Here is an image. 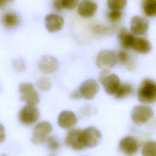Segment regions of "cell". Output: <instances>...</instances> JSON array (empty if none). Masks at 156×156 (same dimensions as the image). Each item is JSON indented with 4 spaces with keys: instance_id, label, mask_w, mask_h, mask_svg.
<instances>
[{
    "instance_id": "25",
    "label": "cell",
    "mask_w": 156,
    "mask_h": 156,
    "mask_svg": "<svg viewBox=\"0 0 156 156\" xmlns=\"http://www.w3.org/2000/svg\"><path fill=\"white\" fill-rule=\"evenodd\" d=\"M37 87L43 91L49 90L52 85L51 80L47 77H41L37 82Z\"/></svg>"
},
{
    "instance_id": "3",
    "label": "cell",
    "mask_w": 156,
    "mask_h": 156,
    "mask_svg": "<svg viewBox=\"0 0 156 156\" xmlns=\"http://www.w3.org/2000/svg\"><path fill=\"white\" fill-rule=\"evenodd\" d=\"M20 99L27 105H35L39 102V96L34 85L30 83H22L19 85Z\"/></svg>"
},
{
    "instance_id": "10",
    "label": "cell",
    "mask_w": 156,
    "mask_h": 156,
    "mask_svg": "<svg viewBox=\"0 0 156 156\" xmlns=\"http://www.w3.org/2000/svg\"><path fill=\"white\" fill-rule=\"evenodd\" d=\"M119 149L121 152L127 156L135 155L138 149V143L133 136H126L122 138L119 143Z\"/></svg>"
},
{
    "instance_id": "28",
    "label": "cell",
    "mask_w": 156,
    "mask_h": 156,
    "mask_svg": "<svg viewBox=\"0 0 156 156\" xmlns=\"http://www.w3.org/2000/svg\"><path fill=\"white\" fill-rule=\"evenodd\" d=\"M112 29L109 27H107L103 25H95L93 27V30L95 34H108Z\"/></svg>"
},
{
    "instance_id": "14",
    "label": "cell",
    "mask_w": 156,
    "mask_h": 156,
    "mask_svg": "<svg viewBox=\"0 0 156 156\" xmlns=\"http://www.w3.org/2000/svg\"><path fill=\"white\" fill-rule=\"evenodd\" d=\"M77 122V118L76 115L71 111L65 110L62 112L57 118L58 125L65 129L73 127Z\"/></svg>"
},
{
    "instance_id": "19",
    "label": "cell",
    "mask_w": 156,
    "mask_h": 156,
    "mask_svg": "<svg viewBox=\"0 0 156 156\" xmlns=\"http://www.w3.org/2000/svg\"><path fill=\"white\" fill-rule=\"evenodd\" d=\"M1 23L6 28L13 29L20 23V18L17 14L8 12L4 13L1 16Z\"/></svg>"
},
{
    "instance_id": "2",
    "label": "cell",
    "mask_w": 156,
    "mask_h": 156,
    "mask_svg": "<svg viewBox=\"0 0 156 156\" xmlns=\"http://www.w3.org/2000/svg\"><path fill=\"white\" fill-rule=\"evenodd\" d=\"M99 81L103 85L105 91L110 95L115 94L121 84L119 77L107 69H102L99 74Z\"/></svg>"
},
{
    "instance_id": "8",
    "label": "cell",
    "mask_w": 156,
    "mask_h": 156,
    "mask_svg": "<svg viewBox=\"0 0 156 156\" xmlns=\"http://www.w3.org/2000/svg\"><path fill=\"white\" fill-rule=\"evenodd\" d=\"M39 111L35 105H26L19 112V119L24 125H32L36 122L39 118Z\"/></svg>"
},
{
    "instance_id": "22",
    "label": "cell",
    "mask_w": 156,
    "mask_h": 156,
    "mask_svg": "<svg viewBox=\"0 0 156 156\" xmlns=\"http://www.w3.org/2000/svg\"><path fill=\"white\" fill-rule=\"evenodd\" d=\"M133 87L129 83L120 84L115 94V98L117 99L124 98L131 94L133 92Z\"/></svg>"
},
{
    "instance_id": "17",
    "label": "cell",
    "mask_w": 156,
    "mask_h": 156,
    "mask_svg": "<svg viewBox=\"0 0 156 156\" xmlns=\"http://www.w3.org/2000/svg\"><path fill=\"white\" fill-rule=\"evenodd\" d=\"M118 38L119 44L123 48L130 49L132 48L135 37L134 35L127 30L126 27H124L119 30Z\"/></svg>"
},
{
    "instance_id": "32",
    "label": "cell",
    "mask_w": 156,
    "mask_h": 156,
    "mask_svg": "<svg viewBox=\"0 0 156 156\" xmlns=\"http://www.w3.org/2000/svg\"><path fill=\"white\" fill-rule=\"evenodd\" d=\"M70 96L72 99H79L80 98H82L79 90H77L74 91V92H73L71 94Z\"/></svg>"
},
{
    "instance_id": "12",
    "label": "cell",
    "mask_w": 156,
    "mask_h": 156,
    "mask_svg": "<svg viewBox=\"0 0 156 156\" xmlns=\"http://www.w3.org/2000/svg\"><path fill=\"white\" fill-rule=\"evenodd\" d=\"M99 89V85L96 80L93 79H88L80 85L79 91L82 98L90 100L94 98L98 93Z\"/></svg>"
},
{
    "instance_id": "7",
    "label": "cell",
    "mask_w": 156,
    "mask_h": 156,
    "mask_svg": "<svg viewBox=\"0 0 156 156\" xmlns=\"http://www.w3.org/2000/svg\"><path fill=\"white\" fill-rule=\"evenodd\" d=\"M65 141L68 147L75 151L82 150L85 147L82 130L80 129H75L69 130L65 136Z\"/></svg>"
},
{
    "instance_id": "35",
    "label": "cell",
    "mask_w": 156,
    "mask_h": 156,
    "mask_svg": "<svg viewBox=\"0 0 156 156\" xmlns=\"http://www.w3.org/2000/svg\"><path fill=\"white\" fill-rule=\"evenodd\" d=\"M49 156H55L54 155H52V154H51V155H49Z\"/></svg>"
},
{
    "instance_id": "29",
    "label": "cell",
    "mask_w": 156,
    "mask_h": 156,
    "mask_svg": "<svg viewBox=\"0 0 156 156\" xmlns=\"http://www.w3.org/2000/svg\"><path fill=\"white\" fill-rule=\"evenodd\" d=\"M79 0H61V3L63 8L68 10L74 9L77 4Z\"/></svg>"
},
{
    "instance_id": "27",
    "label": "cell",
    "mask_w": 156,
    "mask_h": 156,
    "mask_svg": "<svg viewBox=\"0 0 156 156\" xmlns=\"http://www.w3.org/2000/svg\"><path fill=\"white\" fill-rule=\"evenodd\" d=\"M122 15L121 10H111L107 13V18L112 22H117L120 20Z\"/></svg>"
},
{
    "instance_id": "15",
    "label": "cell",
    "mask_w": 156,
    "mask_h": 156,
    "mask_svg": "<svg viewBox=\"0 0 156 156\" xmlns=\"http://www.w3.org/2000/svg\"><path fill=\"white\" fill-rule=\"evenodd\" d=\"M58 66L57 60L51 55L43 56L38 62L40 70L46 74H50L56 71Z\"/></svg>"
},
{
    "instance_id": "5",
    "label": "cell",
    "mask_w": 156,
    "mask_h": 156,
    "mask_svg": "<svg viewBox=\"0 0 156 156\" xmlns=\"http://www.w3.org/2000/svg\"><path fill=\"white\" fill-rule=\"evenodd\" d=\"M118 61L117 54L111 50L100 51L96 57V65L102 69H110L113 68Z\"/></svg>"
},
{
    "instance_id": "21",
    "label": "cell",
    "mask_w": 156,
    "mask_h": 156,
    "mask_svg": "<svg viewBox=\"0 0 156 156\" xmlns=\"http://www.w3.org/2000/svg\"><path fill=\"white\" fill-rule=\"evenodd\" d=\"M143 10L144 14L149 17H154L156 15V0H143Z\"/></svg>"
},
{
    "instance_id": "11",
    "label": "cell",
    "mask_w": 156,
    "mask_h": 156,
    "mask_svg": "<svg viewBox=\"0 0 156 156\" xmlns=\"http://www.w3.org/2000/svg\"><path fill=\"white\" fill-rule=\"evenodd\" d=\"M44 23L47 30L54 33L62 30L64 25V19L57 14L49 13L45 16Z\"/></svg>"
},
{
    "instance_id": "26",
    "label": "cell",
    "mask_w": 156,
    "mask_h": 156,
    "mask_svg": "<svg viewBox=\"0 0 156 156\" xmlns=\"http://www.w3.org/2000/svg\"><path fill=\"white\" fill-rule=\"evenodd\" d=\"M45 143H46L48 148H49L51 150L56 151L60 147V143L58 140L54 136H48Z\"/></svg>"
},
{
    "instance_id": "33",
    "label": "cell",
    "mask_w": 156,
    "mask_h": 156,
    "mask_svg": "<svg viewBox=\"0 0 156 156\" xmlns=\"http://www.w3.org/2000/svg\"><path fill=\"white\" fill-rule=\"evenodd\" d=\"M5 130L4 126L0 124V143L3 142L5 140Z\"/></svg>"
},
{
    "instance_id": "36",
    "label": "cell",
    "mask_w": 156,
    "mask_h": 156,
    "mask_svg": "<svg viewBox=\"0 0 156 156\" xmlns=\"http://www.w3.org/2000/svg\"><path fill=\"white\" fill-rule=\"evenodd\" d=\"M2 156H5V155H2Z\"/></svg>"
},
{
    "instance_id": "20",
    "label": "cell",
    "mask_w": 156,
    "mask_h": 156,
    "mask_svg": "<svg viewBox=\"0 0 156 156\" xmlns=\"http://www.w3.org/2000/svg\"><path fill=\"white\" fill-rule=\"evenodd\" d=\"M119 61L124 64L129 70H132L135 67V62L133 57L125 51H120L117 54Z\"/></svg>"
},
{
    "instance_id": "6",
    "label": "cell",
    "mask_w": 156,
    "mask_h": 156,
    "mask_svg": "<svg viewBox=\"0 0 156 156\" xmlns=\"http://www.w3.org/2000/svg\"><path fill=\"white\" fill-rule=\"evenodd\" d=\"M154 115L151 107L148 105H140L135 106L131 114L133 122L137 125H142L151 119Z\"/></svg>"
},
{
    "instance_id": "16",
    "label": "cell",
    "mask_w": 156,
    "mask_h": 156,
    "mask_svg": "<svg viewBox=\"0 0 156 156\" xmlns=\"http://www.w3.org/2000/svg\"><path fill=\"white\" fill-rule=\"evenodd\" d=\"M98 9L97 4L89 0H84L82 1L77 7V12L79 15L85 18L93 16Z\"/></svg>"
},
{
    "instance_id": "31",
    "label": "cell",
    "mask_w": 156,
    "mask_h": 156,
    "mask_svg": "<svg viewBox=\"0 0 156 156\" xmlns=\"http://www.w3.org/2000/svg\"><path fill=\"white\" fill-rule=\"evenodd\" d=\"M52 7L57 11H60L63 9L62 5L61 0H53Z\"/></svg>"
},
{
    "instance_id": "23",
    "label": "cell",
    "mask_w": 156,
    "mask_h": 156,
    "mask_svg": "<svg viewBox=\"0 0 156 156\" xmlns=\"http://www.w3.org/2000/svg\"><path fill=\"white\" fill-rule=\"evenodd\" d=\"M156 144L154 141L146 143L142 149L143 156H156Z\"/></svg>"
},
{
    "instance_id": "30",
    "label": "cell",
    "mask_w": 156,
    "mask_h": 156,
    "mask_svg": "<svg viewBox=\"0 0 156 156\" xmlns=\"http://www.w3.org/2000/svg\"><path fill=\"white\" fill-rule=\"evenodd\" d=\"M15 68L18 71H23L25 70V64L21 60H17L14 63Z\"/></svg>"
},
{
    "instance_id": "34",
    "label": "cell",
    "mask_w": 156,
    "mask_h": 156,
    "mask_svg": "<svg viewBox=\"0 0 156 156\" xmlns=\"http://www.w3.org/2000/svg\"><path fill=\"white\" fill-rule=\"evenodd\" d=\"M13 0H0V9L6 6L8 4L12 2Z\"/></svg>"
},
{
    "instance_id": "4",
    "label": "cell",
    "mask_w": 156,
    "mask_h": 156,
    "mask_svg": "<svg viewBox=\"0 0 156 156\" xmlns=\"http://www.w3.org/2000/svg\"><path fill=\"white\" fill-rule=\"evenodd\" d=\"M52 127L51 124L47 121H42L37 124L34 128L31 141L35 144L45 143L51 133Z\"/></svg>"
},
{
    "instance_id": "18",
    "label": "cell",
    "mask_w": 156,
    "mask_h": 156,
    "mask_svg": "<svg viewBox=\"0 0 156 156\" xmlns=\"http://www.w3.org/2000/svg\"><path fill=\"white\" fill-rule=\"evenodd\" d=\"M132 48L136 52L145 54L149 52L152 49V46L148 40L144 38H135Z\"/></svg>"
},
{
    "instance_id": "1",
    "label": "cell",
    "mask_w": 156,
    "mask_h": 156,
    "mask_svg": "<svg viewBox=\"0 0 156 156\" xmlns=\"http://www.w3.org/2000/svg\"><path fill=\"white\" fill-rule=\"evenodd\" d=\"M138 99L144 104H151L156 101V83L151 79L143 80L138 90Z\"/></svg>"
},
{
    "instance_id": "13",
    "label": "cell",
    "mask_w": 156,
    "mask_h": 156,
    "mask_svg": "<svg viewBox=\"0 0 156 156\" xmlns=\"http://www.w3.org/2000/svg\"><path fill=\"white\" fill-rule=\"evenodd\" d=\"M82 135L85 147L96 146L101 138L100 132L94 127H89L82 130Z\"/></svg>"
},
{
    "instance_id": "9",
    "label": "cell",
    "mask_w": 156,
    "mask_h": 156,
    "mask_svg": "<svg viewBox=\"0 0 156 156\" xmlns=\"http://www.w3.org/2000/svg\"><path fill=\"white\" fill-rule=\"evenodd\" d=\"M149 21L147 19L138 15L133 16L130 21V29L131 33L136 36L144 34L148 30Z\"/></svg>"
},
{
    "instance_id": "24",
    "label": "cell",
    "mask_w": 156,
    "mask_h": 156,
    "mask_svg": "<svg viewBox=\"0 0 156 156\" xmlns=\"http://www.w3.org/2000/svg\"><path fill=\"white\" fill-rule=\"evenodd\" d=\"M127 0H107V5L110 10L122 9L127 4Z\"/></svg>"
}]
</instances>
